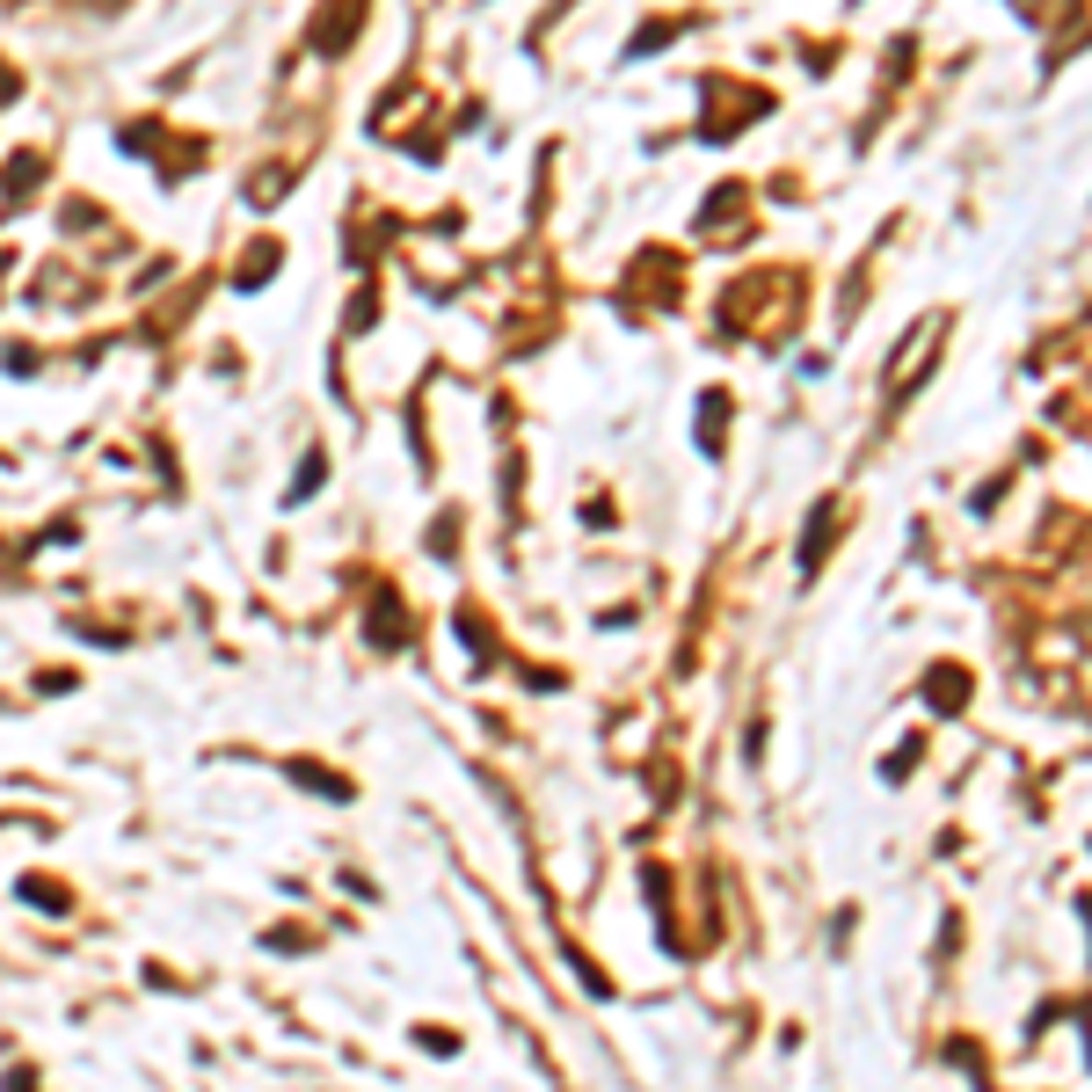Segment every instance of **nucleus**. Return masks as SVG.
<instances>
[{"mask_svg": "<svg viewBox=\"0 0 1092 1092\" xmlns=\"http://www.w3.org/2000/svg\"><path fill=\"white\" fill-rule=\"evenodd\" d=\"M321 474H328V467H321V452H306V467H298V481H292V502L313 496V489H321Z\"/></svg>", "mask_w": 1092, "mask_h": 1092, "instance_id": "obj_1", "label": "nucleus"}, {"mask_svg": "<svg viewBox=\"0 0 1092 1092\" xmlns=\"http://www.w3.org/2000/svg\"><path fill=\"white\" fill-rule=\"evenodd\" d=\"M270 263H277V248H255V255H248V270H241V285H263V277H270Z\"/></svg>", "mask_w": 1092, "mask_h": 1092, "instance_id": "obj_2", "label": "nucleus"}]
</instances>
